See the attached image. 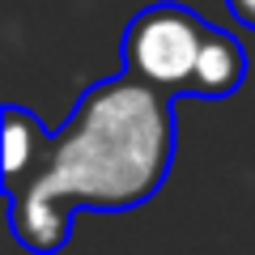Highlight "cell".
<instances>
[{
    "label": "cell",
    "mask_w": 255,
    "mask_h": 255,
    "mask_svg": "<svg viewBox=\"0 0 255 255\" xmlns=\"http://www.w3.org/2000/svg\"><path fill=\"white\" fill-rule=\"evenodd\" d=\"M47 140H51V132L26 107H17V102L4 107V191H17L38 170Z\"/></svg>",
    "instance_id": "obj_4"
},
{
    "label": "cell",
    "mask_w": 255,
    "mask_h": 255,
    "mask_svg": "<svg viewBox=\"0 0 255 255\" xmlns=\"http://www.w3.org/2000/svg\"><path fill=\"white\" fill-rule=\"evenodd\" d=\"M247 81V51L234 34L209 26V38L196 60V77H191V94L196 98H226Z\"/></svg>",
    "instance_id": "obj_3"
},
{
    "label": "cell",
    "mask_w": 255,
    "mask_h": 255,
    "mask_svg": "<svg viewBox=\"0 0 255 255\" xmlns=\"http://www.w3.org/2000/svg\"><path fill=\"white\" fill-rule=\"evenodd\" d=\"M174 98L128 73L90 85L73 119L47 140L38 170L9 196L13 238L30 255H55L73 238V213H128L153 200L174 162Z\"/></svg>",
    "instance_id": "obj_1"
},
{
    "label": "cell",
    "mask_w": 255,
    "mask_h": 255,
    "mask_svg": "<svg viewBox=\"0 0 255 255\" xmlns=\"http://www.w3.org/2000/svg\"><path fill=\"white\" fill-rule=\"evenodd\" d=\"M204 38H209V21L196 17L191 9L149 4L124 30V73L166 98L191 94Z\"/></svg>",
    "instance_id": "obj_2"
},
{
    "label": "cell",
    "mask_w": 255,
    "mask_h": 255,
    "mask_svg": "<svg viewBox=\"0 0 255 255\" xmlns=\"http://www.w3.org/2000/svg\"><path fill=\"white\" fill-rule=\"evenodd\" d=\"M226 9H230V17H234L238 26L255 30V0H226Z\"/></svg>",
    "instance_id": "obj_5"
}]
</instances>
